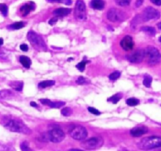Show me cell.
Listing matches in <instances>:
<instances>
[{
    "label": "cell",
    "instance_id": "cell-1",
    "mask_svg": "<svg viewBox=\"0 0 161 151\" xmlns=\"http://www.w3.org/2000/svg\"><path fill=\"white\" fill-rule=\"evenodd\" d=\"M2 124L11 131L19 132L25 135H30L31 133V131L19 118L10 116H3L2 119Z\"/></svg>",
    "mask_w": 161,
    "mask_h": 151
},
{
    "label": "cell",
    "instance_id": "cell-2",
    "mask_svg": "<svg viewBox=\"0 0 161 151\" xmlns=\"http://www.w3.org/2000/svg\"><path fill=\"white\" fill-rule=\"evenodd\" d=\"M145 58H146L148 64L150 65H156L161 61V53L156 47L149 46L144 50Z\"/></svg>",
    "mask_w": 161,
    "mask_h": 151
},
{
    "label": "cell",
    "instance_id": "cell-3",
    "mask_svg": "<svg viewBox=\"0 0 161 151\" xmlns=\"http://www.w3.org/2000/svg\"><path fill=\"white\" fill-rule=\"evenodd\" d=\"M138 147L141 149H152L161 147V137L150 136L142 139Z\"/></svg>",
    "mask_w": 161,
    "mask_h": 151
},
{
    "label": "cell",
    "instance_id": "cell-4",
    "mask_svg": "<svg viewBox=\"0 0 161 151\" xmlns=\"http://www.w3.org/2000/svg\"><path fill=\"white\" fill-rule=\"evenodd\" d=\"M28 39L36 50H47V45L43 39L35 31H30L28 33Z\"/></svg>",
    "mask_w": 161,
    "mask_h": 151
},
{
    "label": "cell",
    "instance_id": "cell-5",
    "mask_svg": "<svg viewBox=\"0 0 161 151\" xmlns=\"http://www.w3.org/2000/svg\"><path fill=\"white\" fill-rule=\"evenodd\" d=\"M87 131L81 125H73L69 129V135L75 140H84L87 136Z\"/></svg>",
    "mask_w": 161,
    "mask_h": 151
},
{
    "label": "cell",
    "instance_id": "cell-6",
    "mask_svg": "<svg viewBox=\"0 0 161 151\" xmlns=\"http://www.w3.org/2000/svg\"><path fill=\"white\" fill-rule=\"evenodd\" d=\"M103 143L104 140L102 137H92L83 142L81 146L85 149H97L102 147Z\"/></svg>",
    "mask_w": 161,
    "mask_h": 151
},
{
    "label": "cell",
    "instance_id": "cell-7",
    "mask_svg": "<svg viewBox=\"0 0 161 151\" xmlns=\"http://www.w3.org/2000/svg\"><path fill=\"white\" fill-rule=\"evenodd\" d=\"M107 18L112 22H120L125 20L126 14L120 9L112 8L107 13Z\"/></svg>",
    "mask_w": 161,
    "mask_h": 151
},
{
    "label": "cell",
    "instance_id": "cell-8",
    "mask_svg": "<svg viewBox=\"0 0 161 151\" xmlns=\"http://www.w3.org/2000/svg\"><path fill=\"white\" fill-rule=\"evenodd\" d=\"M48 135L49 139L53 143H61L65 137L64 131L58 126H55L50 131H48Z\"/></svg>",
    "mask_w": 161,
    "mask_h": 151
},
{
    "label": "cell",
    "instance_id": "cell-9",
    "mask_svg": "<svg viewBox=\"0 0 161 151\" xmlns=\"http://www.w3.org/2000/svg\"><path fill=\"white\" fill-rule=\"evenodd\" d=\"M74 16L79 20H86V5L83 0H77L76 3H75Z\"/></svg>",
    "mask_w": 161,
    "mask_h": 151
},
{
    "label": "cell",
    "instance_id": "cell-10",
    "mask_svg": "<svg viewBox=\"0 0 161 151\" xmlns=\"http://www.w3.org/2000/svg\"><path fill=\"white\" fill-rule=\"evenodd\" d=\"M160 14L157 9L149 6V7L146 8L145 10L143 11L142 18L143 21H149L150 20H157V19L160 18Z\"/></svg>",
    "mask_w": 161,
    "mask_h": 151
},
{
    "label": "cell",
    "instance_id": "cell-11",
    "mask_svg": "<svg viewBox=\"0 0 161 151\" xmlns=\"http://www.w3.org/2000/svg\"><path fill=\"white\" fill-rule=\"evenodd\" d=\"M145 58L144 50H139L127 57V60L132 63H140Z\"/></svg>",
    "mask_w": 161,
    "mask_h": 151
},
{
    "label": "cell",
    "instance_id": "cell-12",
    "mask_svg": "<svg viewBox=\"0 0 161 151\" xmlns=\"http://www.w3.org/2000/svg\"><path fill=\"white\" fill-rule=\"evenodd\" d=\"M134 45V41L132 39L131 36H126L123 38L122 40L120 41V46L124 50L126 51H129V50H131L133 49Z\"/></svg>",
    "mask_w": 161,
    "mask_h": 151
},
{
    "label": "cell",
    "instance_id": "cell-13",
    "mask_svg": "<svg viewBox=\"0 0 161 151\" xmlns=\"http://www.w3.org/2000/svg\"><path fill=\"white\" fill-rule=\"evenodd\" d=\"M148 132V128L146 126H138L130 130V135L134 137H140Z\"/></svg>",
    "mask_w": 161,
    "mask_h": 151
},
{
    "label": "cell",
    "instance_id": "cell-14",
    "mask_svg": "<svg viewBox=\"0 0 161 151\" xmlns=\"http://www.w3.org/2000/svg\"><path fill=\"white\" fill-rule=\"evenodd\" d=\"M34 9H35V4L33 3H27V4L23 5V6L20 7V11L22 14V15L26 16Z\"/></svg>",
    "mask_w": 161,
    "mask_h": 151
},
{
    "label": "cell",
    "instance_id": "cell-15",
    "mask_svg": "<svg viewBox=\"0 0 161 151\" xmlns=\"http://www.w3.org/2000/svg\"><path fill=\"white\" fill-rule=\"evenodd\" d=\"M72 11V9L69 8H58L53 10V14L57 17H64L69 14Z\"/></svg>",
    "mask_w": 161,
    "mask_h": 151
},
{
    "label": "cell",
    "instance_id": "cell-16",
    "mask_svg": "<svg viewBox=\"0 0 161 151\" xmlns=\"http://www.w3.org/2000/svg\"><path fill=\"white\" fill-rule=\"evenodd\" d=\"M91 6L93 9H103L105 7V2L103 0H92Z\"/></svg>",
    "mask_w": 161,
    "mask_h": 151
},
{
    "label": "cell",
    "instance_id": "cell-17",
    "mask_svg": "<svg viewBox=\"0 0 161 151\" xmlns=\"http://www.w3.org/2000/svg\"><path fill=\"white\" fill-rule=\"evenodd\" d=\"M9 86L17 91H20L23 89L24 83L22 81H12L9 83Z\"/></svg>",
    "mask_w": 161,
    "mask_h": 151
},
{
    "label": "cell",
    "instance_id": "cell-18",
    "mask_svg": "<svg viewBox=\"0 0 161 151\" xmlns=\"http://www.w3.org/2000/svg\"><path fill=\"white\" fill-rule=\"evenodd\" d=\"M20 62L21 63L22 65L26 69H29L30 65L31 64V61L29 58L26 56H20Z\"/></svg>",
    "mask_w": 161,
    "mask_h": 151
},
{
    "label": "cell",
    "instance_id": "cell-19",
    "mask_svg": "<svg viewBox=\"0 0 161 151\" xmlns=\"http://www.w3.org/2000/svg\"><path fill=\"white\" fill-rule=\"evenodd\" d=\"M55 84V81L53 80H45V81H42L39 83V88H46L48 87L53 86Z\"/></svg>",
    "mask_w": 161,
    "mask_h": 151
},
{
    "label": "cell",
    "instance_id": "cell-20",
    "mask_svg": "<svg viewBox=\"0 0 161 151\" xmlns=\"http://www.w3.org/2000/svg\"><path fill=\"white\" fill-rule=\"evenodd\" d=\"M13 93L8 90H3L0 91V99H7L12 97Z\"/></svg>",
    "mask_w": 161,
    "mask_h": 151
},
{
    "label": "cell",
    "instance_id": "cell-21",
    "mask_svg": "<svg viewBox=\"0 0 161 151\" xmlns=\"http://www.w3.org/2000/svg\"><path fill=\"white\" fill-rule=\"evenodd\" d=\"M121 98H122V94H121V93H117V94H114V95L112 96V97L108 98V102H113V103L116 104L117 103Z\"/></svg>",
    "mask_w": 161,
    "mask_h": 151
},
{
    "label": "cell",
    "instance_id": "cell-22",
    "mask_svg": "<svg viewBox=\"0 0 161 151\" xmlns=\"http://www.w3.org/2000/svg\"><path fill=\"white\" fill-rule=\"evenodd\" d=\"M25 26V24L24 23V22L19 21V22H15V23L10 25L9 27H8V28H10V29L17 30V29H20V28H24Z\"/></svg>",
    "mask_w": 161,
    "mask_h": 151
},
{
    "label": "cell",
    "instance_id": "cell-23",
    "mask_svg": "<svg viewBox=\"0 0 161 151\" xmlns=\"http://www.w3.org/2000/svg\"><path fill=\"white\" fill-rule=\"evenodd\" d=\"M65 105L64 102H50V103L48 104L50 108H53V109H58V108H61V106Z\"/></svg>",
    "mask_w": 161,
    "mask_h": 151
},
{
    "label": "cell",
    "instance_id": "cell-24",
    "mask_svg": "<svg viewBox=\"0 0 161 151\" xmlns=\"http://www.w3.org/2000/svg\"><path fill=\"white\" fill-rule=\"evenodd\" d=\"M153 78L149 75L145 76L144 80H143V84L146 87H150L151 84H152Z\"/></svg>",
    "mask_w": 161,
    "mask_h": 151
},
{
    "label": "cell",
    "instance_id": "cell-25",
    "mask_svg": "<svg viewBox=\"0 0 161 151\" xmlns=\"http://www.w3.org/2000/svg\"><path fill=\"white\" fill-rule=\"evenodd\" d=\"M139 102V100L135 98H128L127 100V104L130 106H135V105H138Z\"/></svg>",
    "mask_w": 161,
    "mask_h": 151
},
{
    "label": "cell",
    "instance_id": "cell-26",
    "mask_svg": "<svg viewBox=\"0 0 161 151\" xmlns=\"http://www.w3.org/2000/svg\"><path fill=\"white\" fill-rule=\"evenodd\" d=\"M120 72H119V71H115V72H113V73H111L109 75V80L115 81V80H118L120 77Z\"/></svg>",
    "mask_w": 161,
    "mask_h": 151
},
{
    "label": "cell",
    "instance_id": "cell-27",
    "mask_svg": "<svg viewBox=\"0 0 161 151\" xmlns=\"http://www.w3.org/2000/svg\"><path fill=\"white\" fill-rule=\"evenodd\" d=\"M142 31H146V32L149 33L150 35H155L156 34V30L154 28H152V27H143V28H141Z\"/></svg>",
    "mask_w": 161,
    "mask_h": 151
},
{
    "label": "cell",
    "instance_id": "cell-28",
    "mask_svg": "<svg viewBox=\"0 0 161 151\" xmlns=\"http://www.w3.org/2000/svg\"><path fill=\"white\" fill-rule=\"evenodd\" d=\"M72 113V109L71 108H69V107H65V108H64L62 110H61V114L64 116H71Z\"/></svg>",
    "mask_w": 161,
    "mask_h": 151
},
{
    "label": "cell",
    "instance_id": "cell-29",
    "mask_svg": "<svg viewBox=\"0 0 161 151\" xmlns=\"http://www.w3.org/2000/svg\"><path fill=\"white\" fill-rule=\"evenodd\" d=\"M0 12L3 14V16L7 15L8 7L6 4H4V3H1V4H0Z\"/></svg>",
    "mask_w": 161,
    "mask_h": 151
},
{
    "label": "cell",
    "instance_id": "cell-30",
    "mask_svg": "<svg viewBox=\"0 0 161 151\" xmlns=\"http://www.w3.org/2000/svg\"><path fill=\"white\" fill-rule=\"evenodd\" d=\"M115 2L120 6H127L130 4V0H115Z\"/></svg>",
    "mask_w": 161,
    "mask_h": 151
},
{
    "label": "cell",
    "instance_id": "cell-31",
    "mask_svg": "<svg viewBox=\"0 0 161 151\" xmlns=\"http://www.w3.org/2000/svg\"><path fill=\"white\" fill-rule=\"evenodd\" d=\"M86 62H88V61H82L78 64H76V68L78 69V70L80 71V72H83L85 69V67H86Z\"/></svg>",
    "mask_w": 161,
    "mask_h": 151
},
{
    "label": "cell",
    "instance_id": "cell-32",
    "mask_svg": "<svg viewBox=\"0 0 161 151\" xmlns=\"http://www.w3.org/2000/svg\"><path fill=\"white\" fill-rule=\"evenodd\" d=\"M20 149H21L22 150H26V151L31 150V149H30L29 146H28V144L27 142H24V143H22L21 144H20Z\"/></svg>",
    "mask_w": 161,
    "mask_h": 151
},
{
    "label": "cell",
    "instance_id": "cell-33",
    "mask_svg": "<svg viewBox=\"0 0 161 151\" xmlns=\"http://www.w3.org/2000/svg\"><path fill=\"white\" fill-rule=\"evenodd\" d=\"M87 82H88L87 80H86V79H85L84 77H83V76L79 77L76 80V83H78V84H85V83H86Z\"/></svg>",
    "mask_w": 161,
    "mask_h": 151
},
{
    "label": "cell",
    "instance_id": "cell-34",
    "mask_svg": "<svg viewBox=\"0 0 161 151\" xmlns=\"http://www.w3.org/2000/svg\"><path fill=\"white\" fill-rule=\"evenodd\" d=\"M88 110H89L90 113H91L92 114H94V115H100L101 114L100 111H98V110L96 109L93 108V107H88Z\"/></svg>",
    "mask_w": 161,
    "mask_h": 151
},
{
    "label": "cell",
    "instance_id": "cell-35",
    "mask_svg": "<svg viewBox=\"0 0 161 151\" xmlns=\"http://www.w3.org/2000/svg\"><path fill=\"white\" fill-rule=\"evenodd\" d=\"M20 49L21 50H23V51H28V45H26V44H21V45L20 46Z\"/></svg>",
    "mask_w": 161,
    "mask_h": 151
},
{
    "label": "cell",
    "instance_id": "cell-36",
    "mask_svg": "<svg viewBox=\"0 0 161 151\" xmlns=\"http://www.w3.org/2000/svg\"><path fill=\"white\" fill-rule=\"evenodd\" d=\"M40 102L42 104H43V105H48L49 103L50 102V99H40Z\"/></svg>",
    "mask_w": 161,
    "mask_h": 151
},
{
    "label": "cell",
    "instance_id": "cell-37",
    "mask_svg": "<svg viewBox=\"0 0 161 151\" xmlns=\"http://www.w3.org/2000/svg\"><path fill=\"white\" fill-rule=\"evenodd\" d=\"M57 21H58V17H53V18H52L51 20L49 21V24H50V25H53Z\"/></svg>",
    "mask_w": 161,
    "mask_h": 151
},
{
    "label": "cell",
    "instance_id": "cell-38",
    "mask_svg": "<svg viewBox=\"0 0 161 151\" xmlns=\"http://www.w3.org/2000/svg\"><path fill=\"white\" fill-rule=\"evenodd\" d=\"M150 1L157 6H161V0H150Z\"/></svg>",
    "mask_w": 161,
    "mask_h": 151
},
{
    "label": "cell",
    "instance_id": "cell-39",
    "mask_svg": "<svg viewBox=\"0 0 161 151\" xmlns=\"http://www.w3.org/2000/svg\"><path fill=\"white\" fill-rule=\"evenodd\" d=\"M143 1H144V0H137V2H136V7H139V6H141L142 5V3H143Z\"/></svg>",
    "mask_w": 161,
    "mask_h": 151
},
{
    "label": "cell",
    "instance_id": "cell-40",
    "mask_svg": "<svg viewBox=\"0 0 161 151\" xmlns=\"http://www.w3.org/2000/svg\"><path fill=\"white\" fill-rule=\"evenodd\" d=\"M61 3H64L65 5H71L72 4V0H61Z\"/></svg>",
    "mask_w": 161,
    "mask_h": 151
},
{
    "label": "cell",
    "instance_id": "cell-41",
    "mask_svg": "<svg viewBox=\"0 0 161 151\" xmlns=\"http://www.w3.org/2000/svg\"><path fill=\"white\" fill-rule=\"evenodd\" d=\"M30 105H31V106L35 107V108H37V107H38V105L35 102H31V103H30Z\"/></svg>",
    "mask_w": 161,
    "mask_h": 151
},
{
    "label": "cell",
    "instance_id": "cell-42",
    "mask_svg": "<svg viewBox=\"0 0 161 151\" xmlns=\"http://www.w3.org/2000/svg\"><path fill=\"white\" fill-rule=\"evenodd\" d=\"M3 39L2 38H0V46L3 45Z\"/></svg>",
    "mask_w": 161,
    "mask_h": 151
},
{
    "label": "cell",
    "instance_id": "cell-43",
    "mask_svg": "<svg viewBox=\"0 0 161 151\" xmlns=\"http://www.w3.org/2000/svg\"><path fill=\"white\" fill-rule=\"evenodd\" d=\"M48 1L50 3H55V2H57V0H48Z\"/></svg>",
    "mask_w": 161,
    "mask_h": 151
},
{
    "label": "cell",
    "instance_id": "cell-44",
    "mask_svg": "<svg viewBox=\"0 0 161 151\" xmlns=\"http://www.w3.org/2000/svg\"><path fill=\"white\" fill-rule=\"evenodd\" d=\"M158 28H160V29H161V22H160V23L158 24Z\"/></svg>",
    "mask_w": 161,
    "mask_h": 151
},
{
    "label": "cell",
    "instance_id": "cell-45",
    "mask_svg": "<svg viewBox=\"0 0 161 151\" xmlns=\"http://www.w3.org/2000/svg\"><path fill=\"white\" fill-rule=\"evenodd\" d=\"M61 0H57V3H61Z\"/></svg>",
    "mask_w": 161,
    "mask_h": 151
},
{
    "label": "cell",
    "instance_id": "cell-46",
    "mask_svg": "<svg viewBox=\"0 0 161 151\" xmlns=\"http://www.w3.org/2000/svg\"><path fill=\"white\" fill-rule=\"evenodd\" d=\"M159 40H160V42H161V36L160 37V39H159Z\"/></svg>",
    "mask_w": 161,
    "mask_h": 151
}]
</instances>
